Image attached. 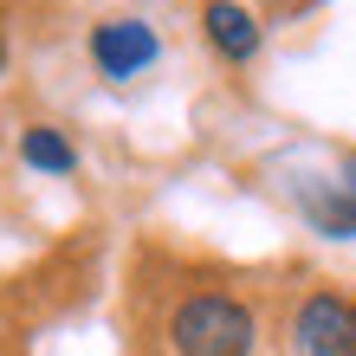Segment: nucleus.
<instances>
[{
	"mask_svg": "<svg viewBox=\"0 0 356 356\" xmlns=\"http://www.w3.org/2000/svg\"><path fill=\"white\" fill-rule=\"evenodd\" d=\"M201 33H207V46H214L227 65H246V58L259 52V19L240 7V0H207L201 7Z\"/></svg>",
	"mask_w": 356,
	"mask_h": 356,
	"instance_id": "nucleus-5",
	"label": "nucleus"
},
{
	"mask_svg": "<svg viewBox=\"0 0 356 356\" xmlns=\"http://www.w3.org/2000/svg\"><path fill=\"white\" fill-rule=\"evenodd\" d=\"M19 162L39 169V175H72V169H78V149L52 130V123H33V130L19 136Z\"/></svg>",
	"mask_w": 356,
	"mask_h": 356,
	"instance_id": "nucleus-6",
	"label": "nucleus"
},
{
	"mask_svg": "<svg viewBox=\"0 0 356 356\" xmlns=\"http://www.w3.org/2000/svg\"><path fill=\"white\" fill-rule=\"evenodd\" d=\"M291 201L324 240H356V156H343L330 181H291Z\"/></svg>",
	"mask_w": 356,
	"mask_h": 356,
	"instance_id": "nucleus-3",
	"label": "nucleus"
},
{
	"mask_svg": "<svg viewBox=\"0 0 356 356\" xmlns=\"http://www.w3.org/2000/svg\"><path fill=\"white\" fill-rule=\"evenodd\" d=\"M0 72H7V46H0Z\"/></svg>",
	"mask_w": 356,
	"mask_h": 356,
	"instance_id": "nucleus-7",
	"label": "nucleus"
},
{
	"mask_svg": "<svg viewBox=\"0 0 356 356\" xmlns=\"http://www.w3.org/2000/svg\"><path fill=\"white\" fill-rule=\"evenodd\" d=\"M291 356H356V305L337 291H311L291 318Z\"/></svg>",
	"mask_w": 356,
	"mask_h": 356,
	"instance_id": "nucleus-2",
	"label": "nucleus"
},
{
	"mask_svg": "<svg viewBox=\"0 0 356 356\" xmlns=\"http://www.w3.org/2000/svg\"><path fill=\"white\" fill-rule=\"evenodd\" d=\"M253 343H259L253 305L227 298V291H195L169 318V350L175 356H253Z\"/></svg>",
	"mask_w": 356,
	"mask_h": 356,
	"instance_id": "nucleus-1",
	"label": "nucleus"
},
{
	"mask_svg": "<svg viewBox=\"0 0 356 356\" xmlns=\"http://www.w3.org/2000/svg\"><path fill=\"white\" fill-rule=\"evenodd\" d=\"M156 52H162V39H156L149 19H104V26H91V65L104 78H117V85L149 72Z\"/></svg>",
	"mask_w": 356,
	"mask_h": 356,
	"instance_id": "nucleus-4",
	"label": "nucleus"
}]
</instances>
